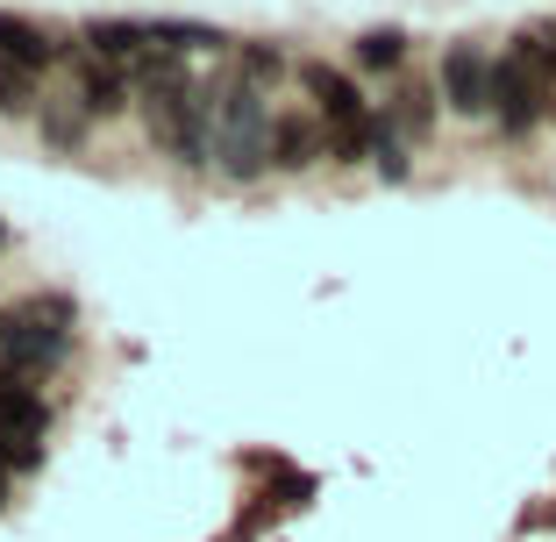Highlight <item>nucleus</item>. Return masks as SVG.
<instances>
[{
	"label": "nucleus",
	"mask_w": 556,
	"mask_h": 542,
	"mask_svg": "<svg viewBox=\"0 0 556 542\" xmlns=\"http://www.w3.org/2000/svg\"><path fill=\"white\" fill-rule=\"evenodd\" d=\"M136 108H143L150 143H157L172 165H186V172L214 165V108H222V86L172 79V86H150V93H136Z\"/></svg>",
	"instance_id": "nucleus-1"
},
{
	"label": "nucleus",
	"mask_w": 556,
	"mask_h": 542,
	"mask_svg": "<svg viewBox=\"0 0 556 542\" xmlns=\"http://www.w3.org/2000/svg\"><path fill=\"white\" fill-rule=\"evenodd\" d=\"M72 86H79V108L86 115H122V108H129V72L122 65H108V58H93V50H72Z\"/></svg>",
	"instance_id": "nucleus-7"
},
{
	"label": "nucleus",
	"mask_w": 556,
	"mask_h": 542,
	"mask_svg": "<svg viewBox=\"0 0 556 542\" xmlns=\"http://www.w3.org/2000/svg\"><path fill=\"white\" fill-rule=\"evenodd\" d=\"M300 86H307V100H314V115L328 122V129H357V122H371L378 108L357 93V79L350 72H336V65H321V58H300V72H293Z\"/></svg>",
	"instance_id": "nucleus-4"
},
{
	"label": "nucleus",
	"mask_w": 556,
	"mask_h": 542,
	"mask_svg": "<svg viewBox=\"0 0 556 542\" xmlns=\"http://www.w3.org/2000/svg\"><path fill=\"white\" fill-rule=\"evenodd\" d=\"M549 108H556V100H549V79H542L535 58L514 43L507 58L492 65V115H500V129H507V136H528L542 115H549Z\"/></svg>",
	"instance_id": "nucleus-3"
},
{
	"label": "nucleus",
	"mask_w": 556,
	"mask_h": 542,
	"mask_svg": "<svg viewBox=\"0 0 556 542\" xmlns=\"http://www.w3.org/2000/svg\"><path fill=\"white\" fill-rule=\"evenodd\" d=\"M36 122H43V143L50 150H79L93 115H86V108H58V100H43V115H36Z\"/></svg>",
	"instance_id": "nucleus-15"
},
{
	"label": "nucleus",
	"mask_w": 556,
	"mask_h": 542,
	"mask_svg": "<svg viewBox=\"0 0 556 542\" xmlns=\"http://www.w3.org/2000/svg\"><path fill=\"white\" fill-rule=\"evenodd\" d=\"M378 115L393 122V136H400V143H421V136H428V122H435V86H421V79H414V86H400V93L386 100Z\"/></svg>",
	"instance_id": "nucleus-11"
},
{
	"label": "nucleus",
	"mask_w": 556,
	"mask_h": 542,
	"mask_svg": "<svg viewBox=\"0 0 556 542\" xmlns=\"http://www.w3.org/2000/svg\"><path fill=\"white\" fill-rule=\"evenodd\" d=\"M0 58H8V65H22V72H36V79H43V72L58 65V58H72V50L58 43V36H50V29H36L29 15H8V8H0Z\"/></svg>",
	"instance_id": "nucleus-8"
},
{
	"label": "nucleus",
	"mask_w": 556,
	"mask_h": 542,
	"mask_svg": "<svg viewBox=\"0 0 556 542\" xmlns=\"http://www.w3.org/2000/svg\"><path fill=\"white\" fill-rule=\"evenodd\" d=\"M286 72H300V65H293L278 43H243V50H236V79L257 86V93H264V86H278Z\"/></svg>",
	"instance_id": "nucleus-12"
},
{
	"label": "nucleus",
	"mask_w": 556,
	"mask_h": 542,
	"mask_svg": "<svg viewBox=\"0 0 556 542\" xmlns=\"http://www.w3.org/2000/svg\"><path fill=\"white\" fill-rule=\"evenodd\" d=\"M65 350H72V336L65 329H50V322H29V314H0V357H15L22 371H58L65 364Z\"/></svg>",
	"instance_id": "nucleus-6"
},
{
	"label": "nucleus",
	"mask_w": 556,
	"mask_h": 542,
	"mask_svg": "<svg viewBox=\"0 0 556 542\" xmlns=\"http://www.w3.org/2000/svg\"><path fill=\"white\" fill-rule=\"evenodd\" d=\"M492 65L478 43H450L442 50V100L457 108V115H492Z\"/></svg>",
	"instance_id": "nucleus-5"
},
{
	"label": "nucleus",
	"mask_w": 556,
	"mask_h": 542,
	"mask_svg": "<svg viewBox=\"0 0 556 542\" xmlns=\"http://www.w3.org/2000/svg\"><path fill=\"white\" fill-rule=\"evenodd\" d=\"M271 129H278V115L264 108L257 86H243V79L222 86V108H214V165H222V179H236V186L264 179L271 172Z\"/></svg>",
	"instance_id": "nucleus-2"
},
{
	"label": "nucleus",
	"mask_w": 556,
	"mask_h": 542,
	"mask_svg": "<svg viewBox=\"0 0 556 542\" xmlns=\"http://www.w3.org/2000/svg\"><path fill=\"white\" fill-rule=\"evenodd\" d=\"M0 243H8V229H0Z\"/></svg>",
	"instance_id": "nucleus-18"
},
{
	"label": "nucleus",
	"mask_w": 556,
	"mask_h": 542,
	"mask_svg": "<svg viewBox=\"0 0 556 542\" xmlns=\"http://www.w3.org/2000/svg\"><path fill=\"white\" fill-rule=\"evenodd\" d=\"M79 50H93V58H108V65L129 72L136 58H143V22H115V15H100L79 29Z\"/></svg>",
	"instance_id": "nucleus-10"
},
{
	"label": "nucleus",
	"mask_w": 556,
	"mask_h": 542,
	"mask_svg": "<svg viewBox=\"0 0 556 542\" xmlns=\"http://www.w3.org/2000/svg\"><path fill=\"white\" fill-rule=\"evenodd\" d=\"M22 386H29V371H22L15 357H0V400H8V393H22Z\"/></svg>",
	"instance_id": "nucleus-17"
},
{
	"label": "nucleus",
	"mask_w": 556,
	"mask_h": 542,
	"mask_svg": "<svg viewBox=\"0 0 556 542\" xmlns=\"http://www.w3.org/2000/svg\"><path fill=\"white\" fill-rule=\"evenodd\" d=\"M328 157V122L321 115H278L271 129V172H307Z\"/></svg>",
	"instance_id": "nucleus-9"
},
{
	"label": "nucleus",
	"mask_w": 556,
	"mask_h": 542,
	"mask_svg": "<svg viewBox=\"0 0 556 542\" xmlns=\"http://www.w3.org/2000/svg\"><path fill=\"white\" fill-rule=\"evenodd\" d=\"M0 115H43V86H36V72L8 65V58H0Z\"/></svg>",
	"instance_id": "nucleus-13"
},
{
	"label": "nucleus",
	"mask_w": 556,
	"mask_h": 542,
	"mask_svg": "<svg viewBox=\"0 0 556 542\" xmlns=\"http://www.w3.org/2000/svg\"><path fill=\"white\" fill-rule=\"evenodd\" d=\"M43 421H50V414H43V400H36V386H22V393L0 400V428H15L22 443H36V436H43Z\"/></svg>",
	"instance_id": "nucleus-16"
},
{
	"label": "nucleus",
	"mask_w": 556,
	"mask_h": 542,
	"mask_svg": "<svg viewBox=\"0 0 556 542\" xmlns=\"http://www.w3.org/2000/svg\"><path fill=\"white\" fill-rule=\"evenodd\" d=\"M357 65L364 72H400L407 65V36L400 29H364L357 36Z\"/></svg>",
	"instance_id": "nucleus-14"
}]
</instances>
